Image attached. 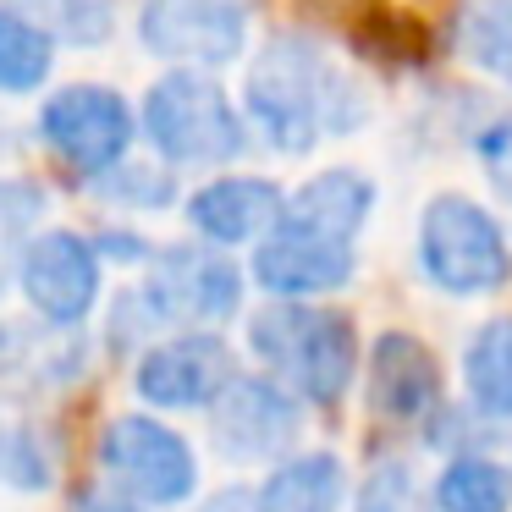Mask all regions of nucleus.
<instances>
[{"instance_id": "b1692460", "label": "nucleus", "mask_w": 512, "mask_h": 512, "mask_svg": "<svg viewBox=\"0 0 512 512\" xmlns=\"http://www.w3.org/2000/svg\"><path fill=\"white\" fill-rule=\"evenodd\" d=\"M193 512H259V496L254 490H221V496L199 501Z\"/></svg>"}, {"instance_id": "20e7f679", "label": "nucleus", "mask_w": 512, "mask_h": 512, "mask_svg": "<svg viewBox=\"0 0 512 512\" xmlns=\"http://www.w3.org/2000/svg\"><path fill=\"white\" fill-rule=\"evenodd\" d=\"M138 127L166 166L215 171L248 149V122L210 72H166L160 83H149Z\"/></svg>"}, {"instance_id": "6e6552de", "label": "nucleus", "mask_w": 512, "mask_h": 512, "mask_svg": "<svg viewBox=\"0 0 512 512\" xmlns=\"http://www.w3.org/2000/svg\"><path fill=\"white\" fill-rule=\"evenodd\" d=\"M133 133H138L133 105L116 89H105V83H67V89H56L39 105L45 149L61 166H72L78 177H94V182L127 160Z\"/></svg>"}, {"instance_id": "f257e3e1", "label": "nucleus", "mask_w": 512, "mask_h": 512, "mask_svg": "<svg viewBox=\"0 0 512 512\" xmlns=\"http://www.w3.org/2000/svg\"><path fill=\"white\" fill-rule=\"evenodd\" d=\"M375 210V182L353 166H331L309 177L276 226L254 243V281L276 303H314L342 292L358 270V232Z\"/></svg>"}, {"instance_id": "0eeeda50", "label": "nucleus", "mask_w": 512, "mask_h": 512, "mask_svg": "<svg viewBox=\"0 0 512 512\" xmlns=\"http://www.w3.org/2000/svg\"><path fill=\"white\" fill-rule=\"evenodd\" d=\"M100 474L116 485V496L138 501L144 512L182 507L199 490V457L193 446L155 413H116L100 430Z\"/></svg>"}, {"instance_id": "39448f33", "label": "nucleus", "mask_w": 512, "mask_h": 512, "mask_svg": "<svg viewBox=\"0 0 512 512\" xmlns=\"http://www.w3.org/2000/svg\"><path fill=\"white\" fill-rule=\"evenodd\" d=\"M419 270L446 298H485V292L507 287L512 243L479 199L435 193L419 210Z\"/></svg>"}, {"instance_id": "9d476101", "label": "nucleus", "mask_w": 512, "mask_h": 512, "mask_svg": "<svg viewBox=\"0 0 512 512\" xmlns=\"http://www.w3.org/2000/svg\"><path fill=\"white\" fill-rule=\"evenodd\" d=\"M303 430V402L270 375H237L210 402V435L226 463H287Z\"/></svg>"}, {"instance_id": "412c9836", "label": "nucleus", "mask_w": 512, "mask_h": 512, "mask_svg": "<svg viewBox=\"0 0 512 512\" xmlns=\"http://www.w3.org/2000/svg\"><path fill=\"white\" fill-rule=\"evenodd\" d=\"M353 512H430V496L419 490V474H413L402 457H386V463H375L369 479L358 485Z\"/></svg>"}, {"instance_id": "5701e85b", "label": "nucleus", "mask_w": 512, "mask_h": 512, "mask_svg": "<svg viewBox=\"0 0 512 512\" xmlns=\"http://www.w3.org/2000/svg\"><path fill=\"white\" fill-rule=\"evenodd\" d=\"M67 512H144V507H138V501H127V496H116V490L83 485V490H72Z\"/></svg>"}, {"instance_id": "423d86ee", "label": "nucleus", "mask_w": 512, "mask_h": 512, "mask_svg": "<svg viewBox=\"0 0 512 512\" xmlns=\"http://www.w3.org/2000/svg\"><path fill=\"white\" fill-rule=\"evenodd\" d=\"M144 320L177 325V331H210L243 309V270L210 243H171L149 254L144 287L133 292Z\"/></svg>"}, {"instance_id": "1a4fd4ad", "label": "nucleus", "mask_w": 512, "mask_h": 512, "mask_svg": "<svg viewBox=\"0 0 512 512\" xmlns=\"http://www.w3.org/2000/svg\"><path fill=\"white\" fill-rule=\"evenodd\" d=\"M254 12L259 0H144L138 39L171 72H215L243 56Z\"/></svg>"}, {"instance_id": "9b49d317", "label": "nucleus", "mask_w": 512, "mask_h": 512, "mask_svg": "<svg viewBox=\"0 0 512 512\" xmlns=\"http://www.w3.org/2000/svg\"><path fill=\"white\" fill-rule=\"evenodd\" d=\"M100 281V248L83 232L28 237L23 265H17V287L50 331H72V325L89 320L94 303H100Z\"/></svg>"}, {"instance_id": "f03ea898", "label": "nucleus", "mask_w": 512, "mask_h": 512, "mask_svg": "<svg viewBox=\"0 0 512 512\" xmlns=\"http://www.w3.org/2000/svg\"><path fill=\"white\" fill-rule=\"evenodd\" d=\"M254 133L276 155H309L320 138H342L369 116V100L309 34H276L243 83Z\"/></svg>"}, {"instance_id": "2eb2a0df", "label": "nucleus", "mask_w": 512, "mask_h": 512, "mask_svg": "<svg viewBox=\"0 0 512 512\" xmlns=\"http://www.w3.org/2000/svg\"><path fill=\"white\" fill-rule=\"evenodd\" d=\"M254 496H259V512H342L347 468L331 452H298L270 468V479Z\"/></svg>"}, {"instance_id": "4468645a", "label": "nucleus", "mask_w": 512, "mask_h": 512, "mask_svg": "<svg viewBox=\"0 0 512 512\" xmlns=\"http://www.w3.org/2000/svg\"><path fill=\"white\" fill-rule=\"evenodd\" d=\"M281 188L270 177H215L188 199V221L210 248H248L276 226Z\"/></svg>"}, {"instance_id": "f3484780", "label": "nucleus", "mask_w": 512, "mask_h": 512, "mask_svg": "<svg viewBox=\"0 0 512 512\" xmlns=\"http://www.w3.org/2000/svg\"><path fill=\"white\" fill-rule=\"evenodd\" d=\"M430 512H512V468L479 452H457L430 485Z\"/></svg>"}, {"instance_id": "f8f14e48", "label": "nucleus", "mask_w": 512, "mask_h": 512, "mask_svg": "<svg viewBox=\"0 0 512 512\" xmlns=\"http://www.w3.org/2000/svg\"><path fill=\"white\" fill-rule=\"evenodd\" d=\"M237 380V358L215 331H177L166 342L144 347L133 369V386L149 408H210L226 386Z\"/></svg>"}, {"instance_id": "4be33fe9", "label": "nucleus", "mask_w": 512, "mask_h": 512, "mask_svg": "<svg viewBox=\"0 0 512 512\" xmlns=\"http://www.w3.org/2000/svg\"><path fill=\"white\" fill-rule=\"evenodd\" d=\"M171 182L160 177V171H144V166H116L100 177V199H116V204H138V210H166L171 204Z\"/></svg>"}, {"instance_id": "6ab92c4d", "label": "nucleus", "mask_w": 512, "mask_h": 512, "mask_svg": "<svg viewBox=\"0 0 512 512\" xmlns=\"http://www.w3.org/2000/svg\"><path fill=\"white\" fill-rule=\"evenodd\" d=\"M56 67V39L17 12H0V94H34Z\"/></svg>"}, {"instance_id": "7ed1b4c3", "label": "nucleus", "mask_w": 512, "mask_h": 512, "mask_svg": "<svg viewBox=\"0 0 512 512\" xmlns=\"http://www.w3.org/2000/svg\"><path fill=\"white\" fill-rule=\"evenodd\" d=\"M248 347L287 397L336 408L358 375V331L325 303H270L248 320Z\"/></svg>"}, {"instance_id": "aec40b11", "label": "nucleus", "mask_w": 512, "mask_h": 512, "mask_svg": "<svg viewBox=\"0 0 512 512\" xmlns=\"http://www.w3.org/2000/svg\"><path fill=\"white\" fill-rule=\"evenodd\" d=\"M56 468H50V446L39 441L34 424L6 419L0 424V485L12 490H50Z\"/></svg>"}, {"instance_id": "dca6fc26", "label": "nucleus", "mask_w": 512, "mask_h": 512, "mask_svg": "<svg viewBox=\"0 0 512 512\" xmlns=\"http://www.w3.org/2000/svg\"><path fill=\"white\" fill-rule=\"evenodd\" d=\"M463 391L479 419H512V314L485 320L463 347Z\"/></svg>"}, {"instance_id": "a211bd4d", "label": "nucleus", "mask_w": 512, "mask_h": 512, "mask_svg": "<svg viewBox=\"0 0 512 512\" xmlns=\"http://www.w3.org/2000/svg\"><path fill=\"white\" fill-rule=\"evenodd\" d=\"M457 50L474 72L512 89V0H474L457 23Z\"/></svg>"}, {"instance_id": "ddd939ff", "label": "nucleus", "mask_w": 512, "mask_h": 512, "mask_svg": "<svg viewBox=\"0 0 512 512\" xmlns=\"http://www.w3.org/2000/svg\"><path fill=\"white\" fill-rule=\"evenodd\" d=\"M369 408L391 424L441 413V364L413 331H380L369 347Z\"/></svg>"}]
</instances>
